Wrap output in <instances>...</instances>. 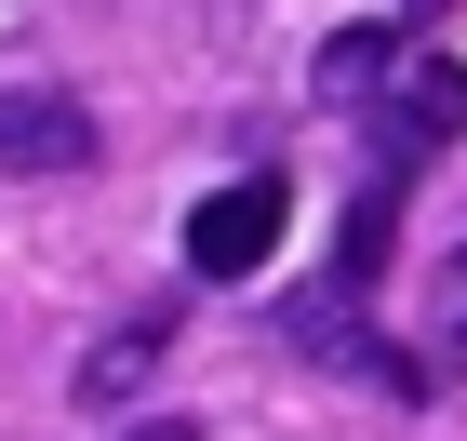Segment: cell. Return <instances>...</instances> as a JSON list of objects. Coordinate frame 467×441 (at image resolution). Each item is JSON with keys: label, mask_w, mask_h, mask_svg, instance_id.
Returning <instances> with one entry per match:
<instances>
[{"label": "cell", "mask_w": 467, "mask_h": 441, "mask_svg": "<svg viewBox=\"0 0 467 441\" xmlns=\"http://www.w3.org/2000/svg\"><path fill=\"white\" fill-rule=\"evenodd\" d=\"M374 68H388V27H360V40H334V54H321V94H348V80H374Z\"/></svg>", "instance_id": "cell-6"}, {"label": "cell", "mask_w": 467, "mask_h": 441, "mask_svg": "<svg viewBox=\"0 0 467 441\" xmlns=\"http://www.w3.org/2000/svg\"><path fill=\"white\" fill-rule=\"evenodd\" d=\"M388 227H400V187L348 201V241H334V281H360V294H374V268H388Z\"/></svg>", "instance_id": "cell-5"}, {"label": "cell", "mask_w": 467, "mask_h": 441, "mask_svg": "<svg viewBox=\"0 0 467 441\" xmlns=\"http://www.w3.org/2000/svg\"><path fill=\"white\" fill-rule=\"evenodd\" d=\"M454 134H467V68L454 54H414L400 94H388V161H428V147H454Z\"/></svg>", "instance_id": "cell-4"}, {"label": "cell", "mask_w": 467, "mask_h": 441, "mask_svg": "<svg viewBox=\"0 0 467 441\" xmlns=\"http://www.w3.org/2000/svg\"><path fill=\"white\" fill-rule=\"evenodd\" d=\"M161 362H174V308H134V321H108L94 348H80L67 388H80L94 415H120V402H147V374H161Z\"/></svg>", "instance_id": "cell-3"}, {"label": "cell", "mask_w": 467, "mask_h": 441, "mask_svg": "<svg viewBox=\"0 0 467 441\" xmlns=\"http://www.w3.org/2000/svg\"><path fill=\"white\" fill-rule=\"evenodd\" d=\"M120 441H201V415H147V428H120Z\"/></svg>", "instance_id": "cell-7"}, {"label": "cell", "mask_w": 467, "mask_h": 441, "mask_svg": "<svg viewBox=\"0 0 467 441\" xmlns=\"http://www.w3.org/2000/svg\"><path fill=\"white\" fill-rule=\"evenodd\" d=\"M0 174H94V108L80 94H0Z\"/></svg>", "instance_id": "cell-2"}, {"label": "cell", "mask_w": 467, "mask_h": 441, "mask_svg": "<svg viewBox=\"0 0 467 441\" xmlns=\"http://www.w3.org/2000/svg\"><path fill=\"white\" fill-rule=\"evenodd\" d=\"M281 227H294V174L281 161L201 187V201H187V281H254V268L281 255Z\"/></svg>", "instance_id": "cell-1"}]
</instances>
